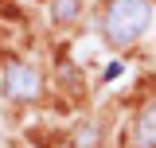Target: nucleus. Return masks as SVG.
Listing matches in <instances>:
<instances>
[{"label":"nucleus","instance_id":"obj_1","mask_svg":"<svg viewBox=\"0 0 156 148\" xmlns=\"http://www.w3.org/2000/svg\"><path fill=\"white\" fill-rule=\"evenodd\" d=\"M152 23V4L148 0H109L105 8V19H101V31L109 43L117 47H129L148 31Z\"/></svg>","mask_w":156,"mask_h":148},{"label":"nucleus","instance_id":"obj_4","mask_svg":"<svg viewBox=\"0 0 156 148\" xmlns=\"http://www.w3.org/2000/svg\"><path fill=\"white\" fill-rule=\"evenodd\" d=\"M78 16V0H51V19L55 23H70Z\"/></svg>","mask_w":156,"mask_h":148},{"label":"nucleus","instance_id":"obj_2","mask_svg":"<svg viewBox=\"0 0 156 148\" xmlns=\"http://www.w3.org/2000/svg\"><path fill=\"white\" fill-rule=\"evenodd\" d=\"M39 90H43V82H39V74L27 62H8V70H4V93L12 101H35Z\"/></svg>","mask_w":156,"mask_h":148},{"label":"nucleus","instance_id":"obj_3","mask_svg":"<svg viewBox=\"0 0 156 148\" xmlns=\"http://www.w3.org/2000/svg\"><path fill=\"white\" fill-rule=\"evenodd\" d=\"M133 148H156V101L136 113L133 121Z\"/></svg>","mask_w":156,"mask_h":148}]
</instances>
